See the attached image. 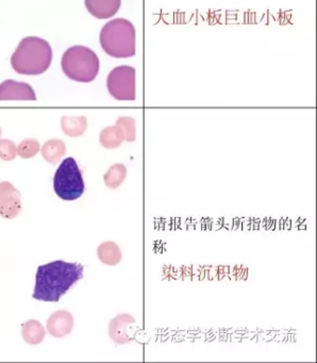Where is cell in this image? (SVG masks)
Returning a JSON list of instances; mask_svg holds the SVG:
<instances>
[{"label": "cell", "instance_id": "obj_10", "mask_svg": "<svg viewBox=\"0 0 317 363\" xmlns=\"http://www.w3.org/2000/svg\"><path fill=\"white\" fill-rule=\"evenodd\" d=\"M72 327H74V318L72 313L66 310L53 312L47 320V331L55 337H64L69 335Z\"/></svg>", "mask_w": 317, "mask_h": 363}, {"label": "cell", "instance_id": "obj_15", "mask_svg": "<svg viewBox=\"0 0 317 363\" xmlns=\"http://www.w3.org/2000/svg\"><path fill=\"white\" fill-rule=\"evenodd\" d=\"M125 141L123 139V131L121 130L117 125L112 127H106L100 133L99 142L104 147L108 150H114L119 147Z\"/></svg>", "mask_w": 317, "mask_h": 363}, {"label": "cell", "instance_id": "obj_17", "mask_svg": "<svg viewBox=\"0 0 317 363\" xmlns=\"http://www.w3.org/2000/svg\"><path fill=\"white\" fill-rule=\"evenodd\" d=\"M126 177H127V169L125 165L121 163H115L111 165L110 169L104 174V184L108 188L116 189L125 182Z\"/></svg>", "mask_w": 317, "mask_h": 363}, {"label": "cell", "instance_id": "obj_20", "mask_svg": "<svg viewBox=\"0 0 317 363\" xmlns=\"http://www.w3.org/2000/svg\"><path fill=\"white\" fill-rule=\"evenodd\" d=\"M17 155V147L11 140H0V159L4 161L14 160Z\"/></svg>", "mask_w": 317, "mask_h": 363}, {"label": "cell", "instance_id": "obj_3", "mask_svg": "<svg viewBox=\"0 0 317 363\" xmlns=\"http://www.w3.org/2000/svg\"><path fill=\"white\" fill-rule=\"evenodd\" d=\"M135 28L125 18H116L104 25L100 31L102 50L114 58H130L135 55Z\"/></svg>", "mask_w": 317, "mask_h": 363}, {"label": "cell", "instance_id": "obj_18", "mask_svg": "<svg viewBox=\"0 0 317 363\" xmlns=\"http://www.w3.org/2000/svg\"><path fill=\"white\" fill-rule=\"evenodd\" d=\"M40 152V143L36 139H26L17 146V155L23 159H30Z\"/></svg>", "mask_w": 317, "mask_h": 363}, {"label": "cell", "instance_id": "obj_8", "mask_svg": "<svg viewBox=\"0 0 317 363\" xmlns=\"http://www.w3.org/2000/svg\"><path fill=\"white\" fill-rule=\"evenodd\" d=\"M21 209V192L11 182H0V216L12 220Z\"/></svg>", "mask_w": 317, "mask_h": 363}, {"label": "cell", "instance_id": "obj_1", "mask_svg": "<svg viewBox=\"0 0 317 363\" xmlns=\"http://www.w3.org/2000/svg\"><path fill=\"white\" fill-rule=\"evenodd\" d=\"M82 265L63 260L40 265L35 275L33 297L36 301L57 303L83 278Z\"/></svg>", "mask_w": 317, "mask_h": 363}, {"label": "cell", "instance_id": "obj_7", "mask_svg": "<svg viewBox=\"0 0 317 363\" xmlns=\"http://www.w3.org/2000/svg\"><path fill=\"white\" fill-rule=\"evenodd\" d=\"M135 333V318L130 314H119L109 325V335L116 344L130 343L133 341Z\"/></svg>", "mask_w": 317, "mask_h": 363}, {"label": "cell", "instance_id": "obj_9", "mask_svg": "<svg viewBox=\"0 0 317 363\" xmlns=\"http://www.w3.org/2000/svg\"><path fill=\"white\" fill-rule=\"evenodd\" d=\"M33 89L28 84L6 80L0 84V101H35Z\"/></svg>", "mask_w": 317, "mask_h": 363}, {"label": "cell", "instance_id": "obj_12", "mask_svg": "<svg viewBox=\"0 0 317 363\" xmlns=\"http://www.w3.org/2000/svg\"><path fill=\"white\" fill-rule=\"evenodd\" d=\"M45 335H46V331L38 320H29L23 323L21 326V335H23V341L30 345H38V344L42 343L43 340L45 339Z\"/></svg>", "mask_w": 317, "mask_h": 363}, {"label": "cell", "instance_id": "obj_11", "mask_svg": "<svg viewBox=\"0 0 317 363\" xmlns=\"http://www.w3.org/2000/svg\"><path fill=\"white\" fill-rule=\"evenodd\" d=\"M87 11L99 20L112 18L118 12L121 0H84Z\"/></svg>", "mask_w": 317, "mask_h": 363}, {"label": "cell", "instance_id": "obj_2", "mask_svg": "<svg viewBox=\"0 0 317 363\" xmlns=\"http://www.w3.org/2000/svg\"><path fill=\"white\" fill-rule=\"evenodd\" d=\"M51 61V46L36 37L25 38L11 57L13 69L21 75H40L49 69Z\"/></svg>", "mask_w": 317, "mask_h": 363}, {"label": "cell", "instance_id": "obj_14", "mask_svg": "<svg viewBox=\"0 0 317 363\" xmlns=\"http://www.w3.org/2000/svg\"><path fill=\"white\" fill-rule=\"evenodd\" d=\"M40 152L47 162L55 164L59 162L60 159L65 156L66 146L62 140H49L43 145Z\"/></svg>", "mask_w": 317, "mask_h": 363}, {"label": "cell", "instance_id": "obj_6", "mask_svg": "<svg viewBox=\"0 0 317 363\" xmlns=\"http://www.w3.org/2000/svg\"><path fill=\"white\" fill-rule=\"evenodd\" d=\"M135 79L134 67L121 65L109 74L106 86L117 101H134L136 99Z\"/></svg>", "mask_w": 317, "mask_h": 363}, {"label": "cell", "instance_id": "obj_21", "mask_svg": "<svg viewBox=\"0 0 317 363\" xmlns=\"http://www.w3.org/2000/svg\"><path fill=\"white\" fill-rule=\"evenodd\" d=\"M0 135H1V128H0Z\"/></svg>", "mask_w": 317, "mask_h": 363}, {"label": "cell", "instance_id": "obj_5", "mask_svg": "<svg viewBox=\"0 0 317 363\" xmlns=\"http://www.w3.org/2000/svg\"><path fill=\"white\" fill-rule=\"evenodd\" d=\"M53 190L63 201H76L85 190L82 173L72 157L64 159L53 177Z\"/></svg>", "mask_w": 317, "mask_h": 363}, {"label": "cell", "instance_id": "obj_16", "mask_svg": "<svg viewBox=\"0 0 317 363\" xmlns=\"http://www.w3.org/2000/svg\"><path fill=\"white\" fill-rule=\"evenodd\" d=\"M87 122L84 116L79 118H62V130L69 137H80L87 130Z\"/></svg>", "mask_w": 317, "mask_h": 363}, {"label": "cell", "instance_id": "obj_4", "mask_svg": "<svg viewBox=\"0 0 317 363\" xmlns=\"http://www.w3.org/2000/svg\"><path fill=\"white\" fill-rule=\"evenodd\" d=\"M99 67L97 55L84 46L68 48L62 57L64 74L74 82H93L97 77Z\"/></svg>", "mask_w": 317, "mask_h": 363}, {"label": "cell", "instance_id": "obj_19", "mask_svg": "<svg viewBox=\"0 0 317 363\" xmlns=\"http://www.w3.org/2000/svg\"><path fill=\"white\" fill-rule=\"evenodd\" d=\"M116 125L123 131L125 141L133 142L135 140V121L134 118L123 116L116 121Z\"/></svg>", "mask_w": 317, "mask_h": 363}, {"label": "cell", "instance_id": "obj_13", "mask_svg": "<svg viewBox=\"0 0 317 363\" xmlns=\"http://www.w3.org/2000/svg\"><path fill=\"white\" fill-rule=\"evenodd\" d=\"M98 258L106 265H116L121 262V250L116 243L112 241L104 242L98 246Z\"/></svg>", "mask_w": 317, "mask_h": 363}]
</instances>
